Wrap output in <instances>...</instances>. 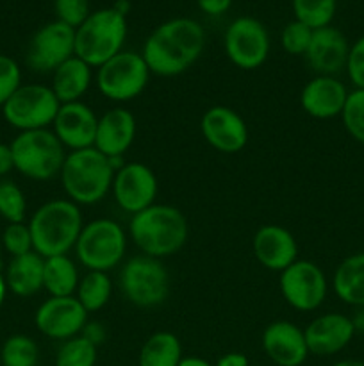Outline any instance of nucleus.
Returning a JSON list of instances; mask_svg holds the SVG:
<instances>
[{"instance_id":"nucleus-17","label":"nucleus","mask_w":364,"mask_h":366,"mask_svg":"<svg viewBox=\"0 0 364 366\" xmlns=\"http://www.w3.org/2000/svg\"><path fill=\"white\" fill-rule=\"evenodd\" d=\"M52 125L54 134L63 143L64 149L82 150L95 147L98 118L88 104L81 100L61 104Z\"/></svg>"},{"instance_id":"nucleus-44","label":"nucleus","mask_w":364,"mask_h":366,"mask_svg":"<svg viewBox=\"0 0 364 366\" xmlns=\"http://www.w3.org/2000/svg\"><path fill=\"white\" fill-rule=\"evenodd\" d=\"M350 320H352L355 332H363L364 335V306L355 307V311H353V315L350 317Z\"/></svg>"},{"instance_id":"nucleus-38","label":"nucleus","mask_w":364,"mask_h":366,"mask_svg":"<svg viewBox=\"0 0 364 366\" xmlns=\"http://www.w3.org/2000/svg\"><path fill=\"white\" fill-rule=\"evenodd\" d=\"M57 20L77 29L89 16V0H54Z\"/></svg>"},{"instance_id":"nucleus-40","label":"nucleus","mask_w":364,"mask_h":366,"mask_svg":"<svg viewBox=\"0 0 364 366\" xmlns=\"http://www.w3.org/2000/svg\"><path fill=\"white\" fill-rule=\"evenodd\" d=\"M81 336L98 349V347L106 342L107 331L100 322H88V324L84 325V329H82Z\"/></svg>"},{"instance_id":"nucleus-23","label":"nucleus","mask_w":364,"mask_h":366,"mask_svg":"<svg viewBox=\"0 0 364 366\" xmlns=\"http://www.w3.org/2000/svg\"><path fill=\"white\" fill-rule=\"evenodd\" d=\"M136 138V118L125 107H114L98 118L95 149L103 156L123 157Z\"/></svg>"},{"instance_id":"nucleus-31","label":"nucleus","mask_w":364,"mask_h":366,"mask_svg":"<svg viewBox=\"0 0 364 366\" xmlns=\"http://www.w3.org/2000/svg\"><path fill=\"white\" fill-rule=\"evenodd\" d=\"M0 357L4 366H38V343L25 335H14L6 340Z\"/></svg>"},{"instance_id":"nucleus-7","label":"nucleus","mask_w":364,"mask_h":366,"mask_svg":"<svg viewBox=\"0 0 364 366\" xmlns=\"http://www.w3.org/2000/svg\"><path fill=\"white\" fill-rule=\"evenodd\" d=\"M74 249L77 259L89 272H109L123 259L127 238L120 224L98 218L82 227Z\"/></svg>"},{"instance_id":"nucleus-25","label":"nucleus","mask_w":364,"mask_h":366,"mask_svg":"<svg viewBox=\"0 0 364 366\" xmlns=\"http://www.w3.org/2000/svg\"><path fill=\"white\" fill-rule=\"evenodd\" d=\"M338 299L348 306H364V252L352 254L338 264L332 277Z\"/></svg>"},{"instance_id":"nucleus-24","label":"nucleus","mask_w":364,"mask_h":366,"mask_svg":"<svg viewBox=\"0 0 364 366\" xmlns=\"http://www.w3.org/2000/svg\"><path fill=\"white\" fill-rule=\"evenodd\" d=\"M91 84V66L77 56L64 61L52 79V92L61 104L79 102Z\"/></svg>"},{"instance_id":"nucleus-21","label":"nucleus","mask_w":364,"mask_h":366,"mask_svg":"<svg viewBox=\"0 0 364 366\" xmlns=\"http://www.w3.org/2000/svg\"><path fill=\"white\" fill-rule=\"evenodd\" d=\"M252 249L256 259L273 272H284L298 259V243L282 225H263L257 229Z\"/></svg>"},{"instance_id":"nucleus-32","label":"nucleus","mask_w":364,"mask_h":366,"mask_svg":"<svg viewBox=\"0 0 364 366\" xmlns=\"http://www.w3.org/2000/svg\"><path fill=\"white\" fill-rule=\"evenodd\" d=\"M96 360H98V349L79 335L66 340L59 347L56 366H95Z\"/></svg>"},{"instance_id":"nucleus-6","label":"nucleus","mask_w":364,"mask_h":366,"mask_svg":"<svg viewBox=\"0 0 364 366\" xmlns=\"http://www.w3.org/2000/svg\"><path fill=\"white\" fill-rule=\"evenodd\" d=\"M9 147L14 168L34 181H49L54 175L61 174L66 159L63 143L49 129L20 132Z\"/></svg>"},{"instance_id":"nucleus-9","label":"nucleus","mask_w":364,"mask_h":366,"mask_svg":"<svg viewBox=\"0 0 364 366\" xmlns=\"http://www.w3.org/2000/svg\"><path fill=\"white\" fill-rule=\"evenodd\" d=\"M150 79V70L141 54L121 50L96 70V86L106 99L128 102L141 95Z\"/></svg>"},{"instance_id":"nucleus-33","label":"nucleus","mask_w":364,"mask_h":366,"mask_svg":"<svg viewBox=\"0 0 364 366\" xmlns=\"http://www.w3.org/2000/svg\"><path fill=\"white\" fill-rule=\"evenodd\" d=\"M341 120L346 132L355 142L364 145V89L348 92L345 107H343Z\"/></svg>"},{"instance_id":"nucleus-35","label":"nucleus","mask_w":364,"mask_h":366,"mask_svg":"<svg viewBox=\"0 0 364 366\" xmlns=\"http://www.w3.org/2000/svg\"><path fill=\"white\" fill-rule=\"evenodd\" d=\"M310 38H313V29L298 20H293L282 29L280 43L282 49L291 56H303L307 52Z\"/></svg>"},{"instance_id":"nucleus-36","label":"nucleus","mask_w":364,"mask_h":366,"mask_svg":"<svg viewBox=\"0 0 364 366\" xmlns=\"http://www.w3.org/2000/svg\"><path fill=\"white\" fill-rule=\"evenodd\" d=\"M2 243L6 247L7 252L13 257L24 256V254L32 252V236L29 225H25L24 222L20 224H9L4 231Z\"/></svg>"},{"instance_id":"nucleus-11","label":"nucleus","mask_w":364,"mask_h":366,"mask_svg":"<svg viewBox=\"0 0 364 366\" xmlns=\"http://www.w3.org/2000/svg\"><path fill=\"white\" fill-rule=\"evenodd\" d=\"M225 52L241 70H256L270 56V34L263 21L252 16L236 18L225 31Z\"/></svg>"},{"instance_id":"nucleus-5","label":"nucleus","mask_w":364,"mask_h":366,"mask_svg":"<svg viewBox=\"0 0 364 366\" xmlns=\"http://www.w3.org/2000/svg\"><path fill=\"white\" fill-rule=\"evenodd\" d=\"M127 38V16L114 7H102L75 29V56L89 66L103 63L123 50Z\"/></svg>"},{"instance_id":"nucleus-13","label":"nucleus","mask_w":364,"mask_h":366,"mask_svg":"<svg viewBox=\"0 0 364 366\" xmlns=\"http://www.w3.org/2000/svg\"><path fill=\"white\" fill-rule=\"evenodd\" d=\"M75 56V29L56 20L43 25L32 36L27 50V64L34 71H56L64 61Z\"/></svg>"},{"instance_id":"nucleus-18","label":"nucleus","mask_w":364,"mask_h":366,"mask_svg":"<svg viewBox=\"0 0 364 366\" xmlns=\"http://www.w3.org/2000/svg\"><path fill=\"white\" fill-rule=\"evenodd\" d=\"M303 335H305L309 354L327 357L335 356L341 350H345L352 343L355 329H353L350 317H346V315L325 313L314 318L303 329Z\"/></svg>"},{"instance_id":"nucleus-1","label":"nucleus","mask_w":364,"mask_h":366,"mask_svg":"<svg viewBox=\"0 0 364 366\" xmlns=\"http://www.w3.org/2000/svg\"><path fill=\"white\" fill-rule=\"evenodd\" d=\"M206 46L203 27L193 18H171L161 24L143 45L150 74L175 77L196 63Z\"/></svg>"},{"instance_id":"nucleus-28","label":"nucleus","mask_w":364,"mask_h":366,"mask_svg":"<svg viewBox=\"0 0 364 366\" xmlns=\"http://www.w3.org/2000/svg\"><path fill=\"white\" fill-rule=\"evenodd\" d=\"M79 272L68 256H54L45 259L43 288L50 297H71L79 286Z\"/></svg>"},{"instance_id":"nucleus-42","label":"nucleus","mask_w":364,"mask_h":366,"mask_svg":"<svg viewBox=\"0 0 364 366\" xmlns=\"http://www.w3.org/2000/svg\"><path fill=\"white\" fill-rule=\"evenodd\" d=\"M214 366H250V361L241 352H227L214 363Z\"/></svg>"},{"instance_id":"nucleus-26","label":"nucleus","mask_w":364,"mask_h":366,"mask_svg":"<svg viewBox=\"0 0 364 366\" xmlns=\"http://www.w3.org/2000/svg\"><path fill=\"white\" fill-rule=\"evenodd\" d=\"M45 259L34 250L24 256L13 257L7 268L6 285L18 297H31L43 288Z\"/></svg>"},{"instance_id":"nucleus-41","label":"nucleus","mask_w":364,"mask_h":366,"mask_svg":"<svg viewBox=\"0 0 364 366\" xmlns=\"http://www.w3.org/2000/svg\"><path fill=\"white\" fill-rule=\"evenodd\" d=\"M196 4L209 16H220L225 11H228L232 0H196Z\"/></svg>"},{"instance_id":"nucleus-15","label":"nucleus","mask_w":364,"mask_h":366,"mask_svg":"<svg viewBox=\"0 0 364 366\" xmlns=\"http://www.w3.org/2000/svg\"><path fill=\"white\" fill-rule=\"evenodd\" d=\"M157 177L152 168L143 163H125L114 174L113 195L118 206L136 214L156 204Z\"/></svg>"},{"instance_id":"nucleus-2","label":"nucleus","mask_w":364,"mask_h":366,"mask_svg":"<svg viewBox=\"0 0 364 366\" xmlns=\"http://www.w3.org/2000/svg\"><path fill=\"white\" fill-rule=\"evenodd\" d=\"M128 232L143 256H173L188 242V220L181 209L166 204H153L132 214Z\"/></svg>"},{"instance_id":"nucleus-27","label":"nucleus","mask_w":364,"mask_h":366,"mask_svg":"<svg viewBox=\"0 0 364 366\" xmlns=\"http://www.w3.org/2000/svg\"><path fill=\"white\" fill-rule=\"evenodd\" d=\"M181 340L168 331L153 332L139 349V366H178L182 360Z\"/></svg>"},{"instance_id":"nucleus-12","label":"nucleus","mask_w":364,"mask_h":366,"mask_svg":"<svg viewBox=\"0 0 364 366\" xmlns=\"http://www.w3.org/2000/svg\"><path fill=\"white\" fill-rule=\"evenodd\" d=\"M280 292L293 310L314 311L327 299L328 282L316 263L296 259L280 272Z\"/></svg>"},{"instance_id":"nucleus-22","label":"nucleus","mask_w":364,"mask_h":366,"mask_svg":"<svg viewBox=\"0 0 364 366\" xmlns=\"http://www.w3.org/2000/svg\"><path fill=\"white\" fill-rule=\"evenodd\" d=\"M348 89L338 77L316 75L302 89L300 104L302 109L316 120H330L341 117Z\"/></svg>"},{"instance_id":"nucleus-3","label":"nucleus","mask_w":364,"mask_h":366,"mask_svg":"<svg viewBox=\"0 0 364 366\" xmlns=\"http://www.w3.org/2000/svg\"><path fill=\"white\" fill-rule=\"evenodd\" d=\"M82 213L70 199H56L43 204L29 222L32 236V249L46 259L54 256H66L81 236Z\"/></svg>"},{"instance_id":"nucleus-43","label":"nucleus","mask_w":364,"mask_h":366,"mask_svg":"<svg viewBox=\"0 0 364 366\" xmlns=\"http://www.w3.org/2000/svg\"><path fill=\"white\" fill-rule=\"evenodd\" d=\"M13 168H14V161H13V152H11V147L0 143V177L6 174H9Z\"/></svg>"},{"instance_id":"nucleus-10","label":"nucleus","mask_w":364,"mask_h":366,"mask_svg":"<svg viewBox=\"0 0 364 366\" xmlns=\"http://www.w3.org/2000/svg\"><path fill=\"white\" fill-rule=\"evenodd\" d=\"M59 107L61 102L50 86L21 84L2 109L7 124L24 132L52 125Z\"/></svg>"},{"instance_id":"nucleus-16","label":"nucleus","mask_w":364,"mask_h":366,"mask_svg":"<svg viewBox=\"0 0 364 366\" xmlns=\"http://www.w3.org/2000/svg\"><path fill=\"white\" fill-rule=\"evenodd\" d=\"M202 136L214 150L223 154H236L248 143V127L234 109L214 106L203 113Z\"/></svg>"},{"instance_id":"nucleus-14","label":"nucleus","mask_w":364,"mask_h":366,"mask_svg":"<svg viewBox=\"0 0 364 366\" xmlns=\"http://www.w3.org/2000/svg\"><path fill=\"white\" fill-rule=\"evenodd\" d=\"M36 327L46 338L66 340L75 338L88 324V311L82 307L77 297H50L36 311Z\"/></svg>"},{"instance_id":"nucleus-19","label":"nucleus","mask_w":364,"mask_h":366,"mask_svg":"<svg viewBox=\"0 0 364 366\" xmlns=\"http://www.w3.org/2000/svg\"><path fill=\"white\" fill-rule=\"evenodd\" d=\"M264 354L277 366H302L309 357L305 335L288 320L271 322L261 338Z\"/></svg>"},{"instance_id":"nucleus-30","label":"nucleus","mask_w":364,"mask_h":366,"mask_svg":"<svg viewBox=\"0 0 364 366\" xmlns=\"http://www.w3.org/2000/svg\"><path fill=\"white\" fill-rule=\"evenodd\" d=\"M293 13L295 20L316 31L330 25L335 14V0H293Z\"/></svg>"},{"instance_id":"nucleus-47","label":"nucleus","mask_w":364,"mask_h":366,"mask_svg":"<svg viewBox=\"0 0 364 366\" xmlns=\"http://www.w3.org/2000/svg\"><path fill=\"white\" fill-rule=\"evenodd\" d=\"M6 288H7L6 281H4V277L0 275V306H2L4 299H6Z\"/></svg>"},{"instance_id":"nucleus-34","label":"nucleus","mask_w":364,"mask_h":366,"mask_svg":"<svg viewBox=\"0 0 364 366\" xmlns=\"http://www.w3.org/2000/svg\"><path fill=\"white\" fill-rule=\"evenodd\" d=\"M25 195L14 182L0 181V217L9 224H20L25 218Z\"/></svg>"},{"instance_id":"nucleus-8","label":"nucleus","mask_w":364,"mask_h":366,"mask_svg":"<svg viewBox=\"0 0 364 366\" xmlns=\"http://www.w3.org/2000/svg\"><path fill=\"white\" fill-rule=\"evenodd\" d=\"M120 286L131 304L138 307H156L170 295V275L161 259L136 256L121 268Z\"/></svg>"},{"instance_id":"nucleus-37","label":"nucleus","mask_w":364,"mask_h":366,"mask_svg":"<svg viewBox=\"0 0 364 366\" xmlns=\"http://www.w3.org/2000/svg\"><path fill=\"white\" fill-rule=\"evenodd\" d=\"M20 86L21 71L18 63L9 56L0 54V106H4Z\"/></svg>"},{"instance_id":"nucleus-29","label":"nucleus","mask_w":364,"mask_h":366,"mask_svg":"<svg viewBox=\"0 0 364 366\" xmlns=\"http://www.w3.org/2000/svg\"><path fill=\"white\" fill-rule=\"evenodd\" d=\"M113 285L107 272H88L79 281L77 299L88 313L100 311L111 299Z\"/></svg>"},{"instance_id":"nucleus-4","label":"nucleus","mask_w":364,"mask_h":366,"mask_svg":"<svg viewBox=\"0 0 364 366\" xmlns=\"http://www.w3.org/2000/svg\"><path fill=\"white\" fill-rule=\"evenodd\" d=\"M114 168L95 147L71 150L61 168V182L68 199L77 206H93L113 188Z\"/></svg>"},{"instance_id":"nucleus-46","label":"nucleus","mask_w":364,"mask_h":366,"mask_svg":"<svg viewBox=\"0 0 364 366\" xmlns=\"http://www.w3.org/2000/svg\"><path fill=\"white\" fill-rule=\"evenodd\" d=\"M332 366H364V361L359 360H341L338 363H334Z\"/></svg>"},{"instance_id":"nucleus-45","label":"nucleus","mask_w":364,"mask_h":366,"mask_svg":"<svg viewBox=\"0 0 364 366\" xmlns=\"http://www.w3.org/2000/svg\"><path fill=\"white\" fill-rule=\"evenodd\" d=\"M178 366H214L213 363H209L207 360L203 357H196V356H188V357H182L181 363Z\"/></svg>"},{"instance_id":"nucleus-39","label":"nucleus","mask_w":364,"mask_h":366,"mask_svg":"<svg viewBox=\"0 0 364 366\" xmlns=\"http://www.w3.org/2000/svg\"><path fill=\"white\" fill-rule=\"evenodd\" d=\"M345 70L355 89H364V36L350 46Z\"/></svg>"},{"instance_id":"nucleus-20","label":"nucleus","mask_w":364,"mask_h":366,"mask_svg":"<svg viewBox=\"0 0 364 366\" xmlns=\"http://www.w3.org/2000/svg\"><path fill=\"white\" fill-rule=\"evenodd\" d=\"M348 52L350 45L346 36L339 29L327 25L313 31V38L303 57L318 75L335 77L346 68Z\"/></svg>"}]
</instances>
